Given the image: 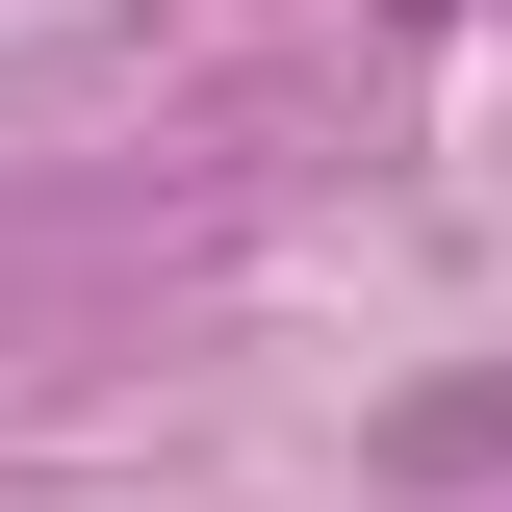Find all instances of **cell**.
<instances>
[{
  "mask_svg": "<svg viewBox=\"0 0 512 512\" xmlns=\"http://www.w3.org/2000/svg\"><path fill=\"white\" fill-rule=\"evenodd\" d=\"M384 461H410V487H487V461H512V359H487V384H410Z\"/></svg>",
  "mask_w": 512,
  "mask_h": 512,
  "instance_id": "obj_1",
  "label": "cell"
}]
</instances>
